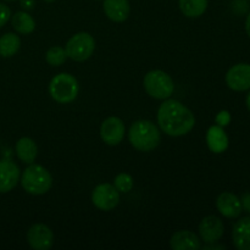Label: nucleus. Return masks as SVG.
<instances>
[{
    "label": "nucleus",
    "instance_id": "nucleus-1",
    "mask_svg": "<svg viewBox=\"0 0 250 250\" xmlns=\"http://www.w3.org/2000/svg\"><path fill=\"white\" fill-rule=\"evenodd\" d=\"M158 125L167 136L181 137L192 131L195 125V117L181 102L166 99L158 110Z\"/></svg>",
    "mask_w": 250,
    "mask_h": 250
},
{
    "label": "nucleus",
    "instance_id": "nucleus-2",
    "mask_svg": "<svg viewBox=\"0 0 250 250\" xmlns=\"http://www.w3.org/2000/svg\"><path fill=\"white\" fill-rule=\"evenodd\" d=\"M128 141L134 149L139 151H151L161 142L160 129L149 120H138L133 122L128 131Z\"/></svg>",
    "mask_w": 250,
    "mask_h": 250
},
{
    "label": "nucleus",
    "instance_id": "nucleus-3",
    "mask_svg": "<svg viewBox=\"0 0 250 250\" xmlns=\"http://www.w3.org/2000/svg\"><path fill=\"white\" fill-rule=\"evenodd\" d=\"M21 185L28 194L43 195L50 190L53 186V177L44 166L29 164L22 172Z\"/></svg>",
    "mask_w": 250,
    "mask_h": 250
},
{
    "label": "nucleus",
    "instance_id": "nucleus-4",
    "mask_svg": "<svg viewBox=\"0 0 250 250\" xmlns=\"http://www.w3.org/2000/svg\"><path fill=\"white\" fill-rule=\"evenodd\" d=\"M80 84L75 76L70 73H59L49 83L50 97L59 104H70L77 98Z\"/></svg>",
    "mask_w": 250,
    "mask_h": 250
},
{
    "label": "nucleus",
    "instance_id": "nucleus-5",
    "mask_svg": "<svg viewBox=\"0 0 250 250\" xmlns=\"http://www.w3.org/2000/svg\"><path fill=\"white\" fill-rule=\"evenodd\" d=\"M146 94L158 100H166L173 94L175 84L168 73L161 70L149 71L143 80Z\"/></svg>",
    "mask_w": 250,
    "mask_h": 250
},
{
    "label": "nucleus",
    "instance_id": "nucleus-6",
    "mask_svg": "<svg viewBox=\"0 0 250 250\" xmlns=\"http://www.w3.org/2000/svg\"><path fill=\"white\" fill-rule=\"evenodd\" d=\"M66 55L71 60L83 62L93 55L95 50V39L88 32L76 33L68 39L65 46Z\"/></svg>",
    "mask_w": 250,
    "mask_h": 250
},
{
    "label": "nucleus",
    "instance_id": "nucleus-7",
    "mask_svg": "<svg viewBox=\"0 0 250 250\" xmlns=\"http://www.w3.org/2000/svg\"><path fill=\"white\" fill-rule=\"evenodd\" d=\"M92 202L102 211H111L119 205L120 192L114 185L100 183L93 189Z\"/></svg>",
    "mask_w": 250,
    "mask_h": 250
},
{
    "label": "nucleus",
    "instance_id": "nucleus-8",
    "mask_svg": "<svg viewBox=\"0 0 250 250\" xmlns=\"http://www.w3.org/2000/svg\"><path fill=\"white\" fill-rule=\"evenodd\" d=\"M126 132L124 121L120 117L110 116L103 121L100 127V137L103 142L110 146H119L122 142Z\"/></svg>",
    "mask_w": 250,
    "mask_h": 250
},
{
    "label": "nucleus",
    "instance_id": "nucleus-9",
    "mask_svg": "<svg viewBox=\"0 0 250 250\" xmlns=\"http://www.w3.org/2000/svg\"><path fill=\"white\" fill-rule=\"evenodd\" d=\"M27 242L34 250H49L54 244V233L45 224H34L27 231Z\"/></svg>",
    "mask_w": 250,
    "mask_h": 250
},
{
    "label": "nucleus",
    "instance_id": "nucleus-10",
    "mask_svg": "<svg viewBox=\"0 0 250 250\" xmlns=\"http://www.w3.org/2000/svg\"><path fill=\"white\" fill-rule=\"evenodd\" d=\"M226 83L229 89L234 92H246L250 89V65L237 63L226 73Z\"/></svg>",
    "mask_w": 250,
    "mask_h": 250
},
{
    "label": "nucleus",
    "instance_id": "nucleus-11",
    "mask_svg": "<svg viewBox=\"0 0 250 250\" xmlns=\"http://www.w3.org/2000/svg\"><path fill=\"white\" fill-rule=\"evenodd\" d=\"M225 226L221 219L214 215L204 217L199 224L200 241L207 244H214L224 236Z\"/></svg>",
    "mask_w": 250,
    "mask_h": 250
},
{
    "label": "nucleus",
    "instance_id": "nucleus-12",
    "mask_svg": "<svg viewBox=\"0 0 250 250\" xmlns=\"http://www.w3.org/2000/svg\"><path fill=\"white\" fill-rule=\"evenodd\" d=\"M21 177L20 167L11 160H0V194L10 192L19 183Z\"/></svg>",
    "mask_w": 250,
    "mask_h": 250
},
{
    "label": "nucleus",
    "instance_id": "nucleus-13",
    "mask_svg": "<svg viewBox=\"0 0 250 250\" xmlns=\"http://www.w3.org/2000/svg\"><path fill=\"white\" fill-rule=\"evenodd\" d=\"M216 208L222 216L227 219H236L242 214V202L236 194L229 192H224L217 197Z\"/></svg>",
    "mask_w": 250,
    "mask_h": 250
},
{
    "label": "nucleus",
    "instance_id": "nucleus-14",
    "mask_svg": "<svg viewBox=\"0 0 250 250\" xmlns=\"http://www.w3.org/2000/svg\"><path fill=\"white\" fill-rule=\"evenodd\" d=\"M170 247L173 250H198L202 248V243L197 234L183 229L172 234L170 239Z\"/></svg>",
    "mask_w": 250,
    "mask_h": 250
},
{
    "label": "nucleus",
    "instance_id": "nucleus-15",
    "mask_svg": "<svg viewBox=\"0 0 250 250\" xmlns=\"http://www.w3.org/2000/svg\"><path fill=\"white\" fill-rule=\"evenodd\" d=\"M103 9L107 19L114 22L126 21L131 12L128 0H104Z\"/></svg>",
    "mask_w": 250,
    "mask_h": 250
},
{
    "label": "nucleus",
    "instance_id": "nucleus-16",
    "mask_svg": "<svg viewBox=\"0 0 250 250\" xmlns=\"http://www.w3.org/2000/svg\"><path fill=\"white\" fill-rule=\"evenodd\" d=\"M232 241L239 250H250V216L243 217L234 224Z\"/></svg>",
    "mask_w": 250,
    "mask_h": 250
},
{
    "label": "nucleus",
    "instance_id": "nucleus-17",
    "mask_svg": "<svg viewBox=\"0 0 250 250\" xmlns=\"http://www.w3.org/2000/svg\"><path fill=\"white\" fill-rule=\"evenodd\" d=\"M207 144L215 154H221L229 148V137L221 126H211L207 132Z\"/></svg>",
    "mask_w": 250,
    "mask_h": 250
},
{
    "label": "nucleus",
    "instance_id": "nucleus-18",
    "mask_svg": "<svg viewBox=\"0 0 250 250\" xmlns=\"http://www.w3.org/2000/svg\"><path fill=\"white\" fill-rule=\"evenodd\" d=\"M16 155L22 163L24 164H33L36 161L37 155H38V148H37L36 142L29 137H22L17 141L16 146Z\"/></svg>",
    "mask_w": 250,
    "mask_h": 250
},
{
    "label": "nucleus",
    "instance_id": "nucleus-19",
    "mask_svg": "<svg viewBox=\"0 0 250 250\" xmlns=\"http://www.w3.org/2000/svg\"><path fill=\"white\" fill-rule=\"evenodd\" d=\"M181 12L188 19L203 16L208 9V0H178Z\"/></svg>",
    "mask_w": 250,
    "mask_h": 250
},
{
    "label": "nucleus",
    "instance_id": "nucleus-20",
    "mask_svg": "<svg viewBox=\"0 0 250 250\" xmlns=\"http://www.w3.org/2000/svg\"><path fill=\"white\" fill-rule=\"evenodd\" d=\"M11 23L15 31L20 34H31L36 28V21L26 11H17L12 15Z\"/></svg>",
    "mask_w": 250,
    "mask_h": 250
},
{
    "label": "nucleus",
    "instance_id": "nucleus-21",
    "mask_svg": "<svg viewBox=\"0 0 250 250\" xmlns=\"http://www.w3.org/2000/svg\"><path fill=\"white\" fill-rule=\"evenodd\" d=\"M21 46V39L15 33H5L0 37V56L2 58H11Z\"/></svg>",
    "mask_w": 250,
    "mask_h": 250
},
{
    "label": "nucleus",
    "instance_id": "nucleus-22",
    "mask_svg": "<svg viewBox=\"0 0 250 250\" xmlns=\"http://www.w3.org/2000/svg\"><path fill=\"white\" fill-rule=\"evenodd\" d=\"M67 59V55H66L65 48H61V46H51L45 54V60L46 62L50 66H61Z\"/></svg>",
    "mask_w": 250,
    "mask_h": 250
},
{
    "label": "nucleus",
    "instance_id": "nucleus-23",
    "mask_svg": "<svg viewBox=\"0 0 250 250\" xmlns=\"http://www.w3.org/2000/svg\"><path fill=\"white\" fill-rule=\"evenodd\" d=\"M114 186L116 187V189L119 190L120 193H128L131 192L132 188L134 186L133 177H132L129 173L121 172L115 177Z\"/></svg>",
    "mask_w": 250,
    "mask_h": 250
},
{
    "label": "nucleus",
    "instance_id": "nucleus-24",
    "mask_svg": "<svg viewBox=\"0 0 250 250\" xmlns=\"http://www.w3.org/2000/svg\"><path fill=\"white\" fill-rule=\"evenodd\" d=\"M10 17H11V10H10V7L7 5L0 2V28L7 23Z\"/></svg>",
    "mask_w": 250,
    "mask_h": 250
},
{
    "label": "nucleus",
    "instance_id": "nucleus-25",
    "mask_svg": "<svg viewBox=\"0 0 250 250\" xmlns=\"http://www.w3.org/2000/svg\"><path fill=\"white\" fill-rule=\"evenodd\" d=\"M229 121H231V116H229V111H221L216 116L217 125H219V126H221V127L227 126V125L229 124Z\"/></svg>",
    "mask_w": 250,
    "mask_h": 250
},
{
    "label": "nucleus",
    "instance_id": "nucleus-26",
    "mask_svg": "<svg viewBox=\"0 0 250 250\" xmlns=\"http://www.w3.org/2000/svg\"><path fill=\"white\" fill-rule=\"evenodd\" d=\"M241 202H242V207H243L247 211L250 212V194L244 195L243 199H242Z\"/></svg>",
    "mask_w": 250,
    "mask_h": 250
},
{
    "label": "nucleus",
    "instance_id": "nucleus-27",
    "mask_svg": "<svg viewBox=\"0 0 250 250\" xmlns=\"http://www.w3.org/2000/svg\"><path fill=\"white\" fill-rule=\"evenodd\" d=\"M21 6L29 10L34 6V0H21Z\"/></svg>",
    "mask_w": 250,
    "mask_h": 250
},
{
    "label": "nucleus",
    "instance_id": "nucleus-28",
    "mask_svg": "<svg viewBox=\"0 0 250 250\" xmlns=\"http://www.w3.org/2000/svg\"><path fill=\"white\" fill-rule=\"evenodd\" d=\"M246 31H247V34H248L250 38V12L248 14V16H247V20H246Z\"/></svg>",
    "mask_w": 250,
    "mask_h": 250
},
{
    "label": "nucleus",
    "instance_id": "nucleus-29",
    "mask_svg": "<svg viewBox=\"0 0 250 250\" xmlns=\"http://www.w3.org/2000/svg\"><path fill=\"white\" fill-rule=\"evenodd\" d=\"M246 103H247V107H248V110L250 111V92L248 93V95H247Z\"/></svg>",
    "mask_w": 250,
    "mask_h": 250
},
{
    "label": "nucleus",
    "instance_id": "nucleus-30",
    "mask_svg": "<svg viewBox=\"0 0 250 250\" xmlns=\"http://www.w3.org/2000/svg\"><path fill=\"white\" fill-rule=\"evenodd\" d=\"M44 1H46V2H54V1H55V0H44Z\"/></svg>",
    "mask_w": 250,
    "mask_h": 250
},
{
    "label": "nucleus",
    "instance_id": "nucleus-31",
    "mask_svg": "<svg viewBox=\"0 0 250 250\" xmlns=\"http://www.w3.org/2000/svg\"><path fill=\"white\" fill-rule=\"evenodd\" d=\"M4 1H16V0H4Z\"/></svg>",
    "mask_w": 250,
    "mask_h": 250
}]
</instances>
